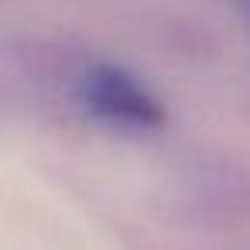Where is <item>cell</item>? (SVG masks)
I'll use <instances>...</instances> for the list:
<instances>
[{
	"instance_id": "obj_1",
	"label": "cell",
	"mask_w": 250,
	"mask_h": 250,
	"mask_svg": "<svg viewBox=\"0 0 250 250\" xmlns=\"http://www.w3.org/2000/svg\"><path fill=\"white\" fill-rule=\"evenodd\" d=\"M83 100L100 120L124 130H151L165 124L161 100L120 65H93L83 76Z\"/></svg>"
},
{
	"instance_id": "obj_2",
	"label": "cell",
	"mask_w": 250,
	"mask_h": 250,
	"mask_svg": "<svg viewBox=\"0 0 250 250\" xmlns=\"http://www.w3.org/2000/svg\"><path fill=\"white\" fill-rule=\"evenodd\" d=\"M233 7H236V11L243 14V21L250 24V0H233Z\"/></svg>"
}]
</instances>
